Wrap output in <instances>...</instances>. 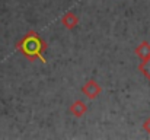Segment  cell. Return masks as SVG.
Returning a JSON list of instances; mask_svg holds the SVG:
<instances>
[{
    "mask_svg": "<svg viewBox=\"0 0 150 140\" xmlns=\"http://www.w3.org/2000/svg\"><path fill=\"white\" fill-rule=\"evenodd\" d=\"M86 111H88V107H86V104H85L83 101H80V99L74 101V102L70 105V112H71L74 117H77V118L83 117V115L86 114Z\"/></svg>",
    "mask_w": 150,
    "mask_h": 140,
    "instance_id": "obj_4",
    "label": "cell"
},
{
    "mask_svg": "<svg viewBox=\"0 0 150 140\" xmlns=\"http://www.w3.org/2000/svg\"><path fill=\"white\" fill-rule=\"evenodd\" d=\"M16 50L21 51L26 58H29L31 61L34 60H40L42 63H45V51H47V44L45 41L38 35V32L35 31H29L18 44Z\"/></svg>",
    "mask_w": 150,
    "mask_h": 140,
    "instance_id": "obj_1",
    "label": "cell"
},
{
    "mask_svg": "<svg viewBox=\"0 0 150 140\" xmlns=\"http://www.w3.org/2000/svg\"><path fill=\"white\" fill-rule=\"evenodd\" d=\"M143 129H144V130H146V131H147V133L150 134V118H147V120L144 121V124H143Z\"/></svg>",
    "mask_w": 150,
    "mask_h": 140,
    "instance_id": "obj_7",
    "label": "cell"
},
{
    "mask_svg": "<svg viewBox=\"0 0 150 140\" xmlns=\"http://www.w3.org/2000/svg\"><path fill=\"white\" fill-rule=\"evenodd\" d=\"M139 69L147 76V79L150 80V58H147L146 61H142V64L139 66Z\"/></svg>",
    "mask_w": 150,
    "mask_h": 140,
    "instance_id": "obj_6",
    "label": "cell"
},
{
    "mask_svg": "<svg viewBox=\"0 0 150 140\" xmlns=\"http://www.w3.org/2000/svg\"><path fill=\"white\" fill-rule=\"evenodd\" d=\"M61 23H63L64 28H67V29H73V28H76V26L79 25V18H77L76 13H73V12H67V13H64V15L61 16Z\"/></svg>",
    "mask_w": 150,
    "mask_h": 140,
    "instance_id": "obj_3",
    "label": "cell"
},
{
    "mask_svg": "<svg viewBox=\"0 0 150 140\" xmlns=\"http://www.w3.org/2000/svg\"><path fill=\"white\" fill-rule=\"evenodd\" d=\"M136 54L139 55V58L142 61H146L147 58H150V44L147 41H143L140 45L136 48Z\"/></svg>",
    "mask_w": 150,
    "mask_h": 140,
    "instance_id": "obj_5",
    "label": "cell"
},
{
    "mask_svg": "<svg viewBox=\"0 0 150 140\" xmlns=\"http://www.w3.org/2000/svg\"><path fill=\"white\" fill-rule=\"evenodd\" d=\"M82 92L85 93L89 99H93V98L99 96L100 93H102V86H100L96 80H89V82H86L85 86L82 88Z\"/></svg>",
    "mask_w": 150,
    "mask_h": 140,
    "instance_id": "obj_2",
    "label": "cell"
}]
</instances>
